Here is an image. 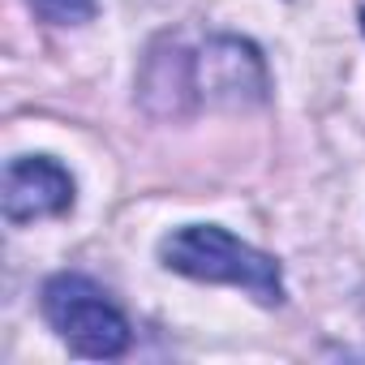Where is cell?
I'll use <instances>...</instances> for the list:
<instances>
[{
	"label": "cell",
	"instance_id": "cell-3",
	"mask_svg": "<svg viewBox=\"0 0 365 365\" xmlns=\"http://www.w3.org/2000/svg\"><path fill=\"white\" fill-rule=\"evenodd\" d=\"M190 91H198L202 99L211 103H262L267 99V69H262V56L254 52V43H241V39H211L194 69H190Z\"/></svg>",
	"mask_w": 365,
	"mask_h": 365
},
{
	"label": "cell",
	"instance_id": "cell-2",
	"mask_svg": "<svg viewBox=\"0 0 365 365\" xmlns=\"http://www.w3.org/2000/svg\"><path fill=\"white\" fill-rule=\"evenodd\" d=\"M43 314L52 331L82 356H120L129 348L125 314L82 275H56L43 288Z\"/></svg>",
	"mask_w": 365,
	"mask_h": 365
},
{
	"label": "cell",
	"instance_id": "cell-1",
	"mask_svg": "<svg viewBox=\"0 0 365 365\" xmlns=\"http://www.w3.org/2000/svg\"><path fill=\"white\" fill-rule=\"evenodd\" d=\"M159 258H163L168 271H180V275H190V279L245 288L262 305H279L284 301V279H279L275 258L258 254L254 245L237 241L224 228H211V224L180 228V232L163 237Z\"/></svg>",
	"mask_w": 365,
	"mask_h": 365
},
{
	"label": "cell",
	"instance_id": "cell-4",
	"mask_svg": "<svg viewBox=\"0 0 365 365\" xmlns=\"http://www.w3.org/2000/svg\"><path fill=\"white\" fill-rule=\"evenodd\" d=\"M73 207V176L52 159H14L5 168V215L14 224L65 215Z\"/></svg>",
	"mask_w": 365,
	"mask_h": 365
},
{
	"label": "cell",
	"instance_id": "cell-5",
	"mask_svg": "<svg viewBox=\"0 0 365 365\" xmlns=\"http://www.w3.org/2000/svg\"><path fill=\"white\" fill-rule=\"evenodd\" d=\"M31 9H35L43 22H56V26H78V22H91L95 0H31Z\"/></svg>",
	"mask_w": 365,
	"mask_h": 365
}]
</instances>
